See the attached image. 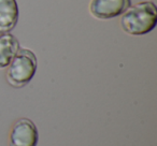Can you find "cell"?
<instances>
[{"mask_svg": "<svg viewBox=\"0 0 157 146\" xmlns=\"http://www.w3.org/2000/svg\"><path fill=\"white\" fill-rule=\"evenodd\" d=\"M130 5V0H92L90 13L98 20H111L122 15Z\"/></svg>", "mask_w": 157, "mask_h": 146, "instance_id": "4", "label": "cell"}, {"mask_svg": "<svg viewBox=\"0 0 157 146\" xmlns=\"http://www.w3.org/2000/svg\"><path fill=\"white\" fill-rule=\"evenodd\" d=\"M18 21L16 0H0V33L11 31Z\"/></svg>", "mask_w": 157, "mask_h": 146, "instance_id": "5", "label": "cell"}, {"mask_svg": "<svg viewBox=\"0 0 157 146\" xmlns=\"http://www.w3.org/2000/svg\"><path fill=\"white\" fill-rule=\"evenodd\" d=\"M36 55L28 48H20L7 70V81L15 88L24 87L31 81L37 71Z\"/></svg>", "mask_w": 157, "mask_h": 146, "instance_id": "2", "label": "cell"}, {"mask_svg": "<svg viewBox=\"0 0 157 146\" xmlns=\"http://www.w3.org/2000/svg\"><path fill=\"white\" fill-rule=\"evenodd\" d=\"M157 24V8L153 1H141L130 6L121 15L120 25L126 33L143 36L151 32Z\"/></svg>", "mask_w": 157, "mask_h": 146, "instance_id": "1", "label": "cell"}, {"mask_svg": "<svg viewBox=\"0 0 157 146\" xmlns=\"http://www.w3.org/2000/svg\"><path fill=\"white\" fill-rule=\"evenodd\" d=\"M18 50L20 43L13 35L9 32L0 35V69L10 65Z\"/></svg>", "mask_w": 157, "mask_h": 146, "instance_id": "6", "label": "cell"}, {"mask_svg": "<svg viewBox=\"0 0 157 146\" xmlns=\"http://www.w3.org/2000/svg\"><path fill=\"white\" fill-rule=\"evenodd\" d=\"M38 130L28 118H20L14 122L9 135V146H37Z\"/></svg>", "mask_w": 157, "mask_h": 146, "instance_id": "3", "label": "cell"}]
</instances>
